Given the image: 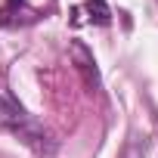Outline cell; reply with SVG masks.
<instances>
[{
  "label": "cell",
  "instance_id": "1",
  "mask_svg": "<svg viewBox=\"0 0 158 158\" xmlns=\"http://www.w3.org/2000/svg\"><path fill=\"white\" fill-rule=\"evenodd\" d=\"M0 127L19 133L31 146H40V139H44V127L37 121H31V115L19 106V99L10 90H0Z\"/></svg>",
  "mask_w": 158,
  "mask_h": 158
},
{
  "label": "cell",
  "instance_id": "2",
  "mask_svg": "<svg viewBox=\"0 0 158 158\" xmlns=\"http://www.w3.org/2000/svg\"><path fill=\"white\" fill-rule=\"evenodd\" d=\"M37 19V10H31L25 0H6L0 6V28H10V25H28Z\"/></svg>",
  "mask_w": 158,
  "mask_h": 158
},
{
  "label": "cell",
  "instance_id": "3",
  "mask_svg": "<svg viewBox=\"0 0 158 158\" xmlns=\"http://www.w3.org/2000/svg\"><path fill=\"white\" fill-rule=\"evenodd\" d=\"M71 56H74V62H77V68L84 71V77H87V84L96 90L99 87V71H96V62H93V53L81 44V40H74L71 44Z\"/></svg>",
  "mask_w": 158,
  "mask_h": 158
},
{
  "label": "cell",
  "instance_id": "4",
  "mask_svg": "<svg viewBox=\"0 0 158 158\" xmlns=\"http://www.w3.org/2000/svg\"><path fill=\"white\" fill-rule=\"evenodd\" d=\"M81 13H87L84 22H93V25H112V10L106 0H87L84 6H77Z\"/></svg>",
  "mask_w": 158,
  "mask_h": 158
}]
</instances>
